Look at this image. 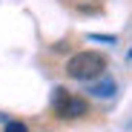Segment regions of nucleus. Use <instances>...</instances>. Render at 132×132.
<instances>
[{"instance_id":"39448f33","label":"nucleus","mask_w":132,"mask_h":132,"mask_svg":"<svg viewBox=\"0 0 132 132\" xmlns=\"http://www.w3.org/2000/svg\"><path fill=\"white\" fill-rule=\"evenodd\" d=\"M129 60H132V52H129Z\"/></svg>"},{"instance_id":"7ed1b4c3","label":"nucleus","mask_w":132,"mask_h":132,"mask_svg":"<svg viewBox=\"0 0 132 132\" xmlns=\"http://www.w3.org/2000/svg\"><path fill=\"white\" fill-rule=\"evenodd\" d=\"M89 92H92L95 98H112V95H115V80H112V78L98 80V83H92V86H89Z\"/></svg>"},{"instance_id":"20e7f679","label":"nucleus","mask_w":132,"mask_h":132,"mask_svg":"<svg viewBox=\"0 0 132 132\" xmlns=\"http://www.w3.org/2000/svg\"><path fill=\"white\" fill-rule=\"evenodd\" d=\"M3 132H29V129H26V123H23V121H9Z\"/></svg>"},{"instance_id":"f257e3e1","label":"nucleus","mask_w":132,"mask_h":132,"mask_svg":"<svg viewBox=\"0 0 132 132\" xmlns=\"http://www.w3.org/2000/svg\"><path fill=\"white\" fill-rule=\"evenodd\" d=\"M106 69V57L101 52H78L66 63V75L75 80H95Z\"/></svg>"},{"instance_id":"f03ea898","label":"nucleus","mask_w":132,"mask_h":132,"mask_svg":"<svg viewBox=\"0 0 132 132\" xmlns=\"http://www.w3.org/2000/svg\"><path fill=\"white\" fill-rule=\"evenodd\" d=\"M86 101L83 98H78V95H72L69 89H63V86H55L52 89V112L57 115V118H80V115H86Z\"/></svg>"}]
</instances>
